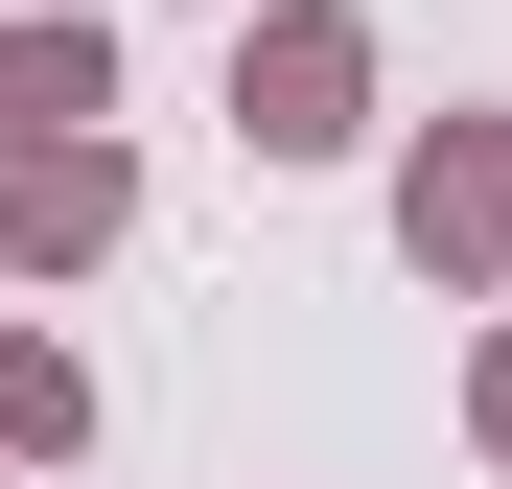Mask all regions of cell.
<instances>
[{
    "label": "cell",
    "mask_w": 512,
    "mask_h": 489,
    "mask_svg": "<svg viewBox=\"0 0 512 489\" xmlns=\"http://www.w3.org/2000/svg\"><path fill=\"white\" fill-rule=\"evenodd\" d=\"M0 466H94V373H70V326H0Z\"/></svg>",
    "instance_id": "cell-5"
},
{
    "label": "cell",
    "mask_w": 512,
    "mask_h": 489,
    "mask_svg": "<svg viewBox=\"0 0 512 489\" xmlns=\"http://www.w3.org/2000/svg\"><path fill=\"white\" fill-rule=\"evenodd\" d=\"M140 233V163L117 140H70V163H0V280H94Z\"/></svg>",
    "instance_id": "cell-4"
},
{
    "label": "cell",
    "mask_w": 512,
    "mask_h": 489,
    "mask_svg": "<svg viewBox=\"0 0 512 489\" xmlns=\"http://www.w3.org/2000/svg\"><path fill=\"white\" fill-rule=\"evenodd\" d=\"M396 257L443 280V303H489V280H512V117H489V94L396 140Z\"/></svg>",
    "instance_id": "cell-2"
},
{
    "label": "cell",
    "mask_w": 512,
    "mask_h": 489,
    "mask_svg": "<svg viewBox=\"0 0 512 489\" xmlns=\"http://www.w3.org/2000/svg\"><path fill=\"white\" fill-rule=\"evenodd\" d=\"M233 140L256 163H350L373 140V24L350 0H256L233 24Z\"/></svg>",
    "instance_id": "cell-1"
},
{
    "label": "cell",
    "mask_w": 512,
    "mask_h": 489,
    "mask_svg": "<svg viewBox=\"0 0 512 489\" xmlns=\"http://www.w3.org/2000/svg\"><path fill=\"white\" fill-rule=\"evenodd\" d=\"M117 140V24L94 0H0V163H70Z\"/></svg>",
    "instance_id": "cell-3"
},
{
    "label": "cell",
    "mask_w": 512,
    "mask_h": 489,
    "mask_svg": "<svg viewBox=\"0 0 512 489\" xmlns=\"http://www.w3.org/2000/svg\"><path fill=\"white\" fill-rule=\"evenodd\" d=\"M233 24H256V0H233Z\"/></svg>",
    "instance_id": "cell-7"
},
{
    "label": "cell",
    "mask_w": 512,
    "mask_h": 489,
    "mask_svg": "<svg viewBox=\"0 0 512 489\" xmlns=\"http://www.w3.org/2000/svg\"><path fill=\"white\" fill-rule=\"evenodd\" d=\"M466 443L512 466V326H489V350H466Z\"/></svg>",
    "instance_id": "cell-6"
}]
</instances>
